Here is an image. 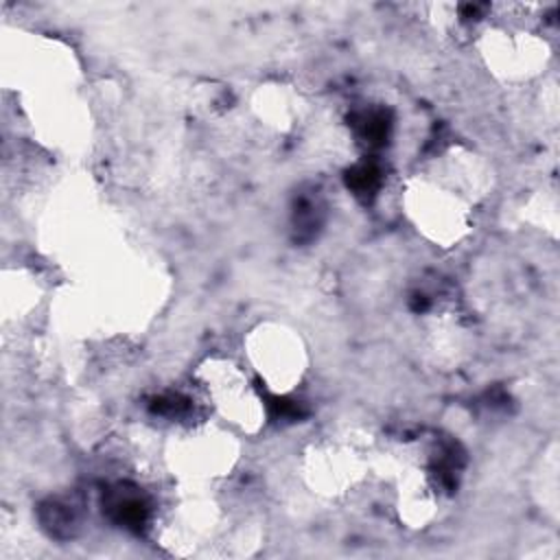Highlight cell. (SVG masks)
<instances>
[{
    "instance_id": "obj_1",
    "label": "cell",
    "mask_w": 560,
    "mask_h": 560,
    "mask_svg": "<svg viewBox=\"0 0 560 560\" xmlns=\"http://www.w3.org/2000/svg\"><path fill=\"white\" fill-rule=\"evenodd\" d=\"M241 459V440L225 422L201 420L177 427L162 448L164 468L184 490H206L232 475Z\"/></svg>"
},
{
    "instance_id": "obj_2",
    "label": "cell",
    "mask_w": 560,
    "mask_h": 560,
    "mask_svg": "<svg viewBox=\"0 0 560 560\" xmlns=\"http://www.w3.org/2000/svg\"><path fill=\"white\" fill-rule=\"evenodd\" d=\"M192 376L221 422L243 435L262 431L267 407L247 365L225 354H208L195 365Z\"/></svg>"
},
{
    "instance_id": "obj_3",
    "label": "cell",
    "mask_w": 560,
    "mask_h": 560,
    "mask_svg": "<svg viewBox=\"0 0 560 560\" xmlns=\"http://www.w3.org/2000/svg\"><path fill=\"white\" fill-rule=\"evenodd\" d=\"M245 365L267 392L284 396L304 381L311 363L304 337L289 324L262 319L243 337Z\"/></svg>"
},
{
    "instance_id": "obj_4",
    "label": "cell",
    "mask_w": 560,
    "mask_h": 560,
    "mask_svg": "<svg viewBox=\"0 0 560 560\" xmlns=\"http://www.w3.org/2000/svg\"><path fill=\"white\" fill-rule=\"evenodd\" d=\"M400 203L418 234L438 247H453L470 234L472 203L431 173L409 177Z\"/></svg>"
},
{
    "instance_id": "obj_5",
    "label": "cell",
    "mask_w": 560,
    "mask_h": 560,
    "mask_svg": "<svg viewBox=\"0 0 560 560\" xmlns=\"http://www.w3.org/2000/svg\"><path fill=\"white\" fill-rule=\"evenodd\" d=\"M153 534L173 556H203L223 536V512L206 490H184L155 518Z\"/></svg>"
},
{
    "instance_id": "obj_6",
    "label": "cell",
    "mask_w": 560,
    "mask_h": 560,
    "mask_svg": "<svg viewBox=\"0 0 560 560\" xmlns=\"http://www.w3.org/2000/svg\"><path fill=\"white\" fill-rule=\"evenodd\" d=\"M300 477L304 486L322 499H346L370 472V459L350 438H319L300 455Z\"/></svg>"
},
{
    "instance_id": "obj_7",
    "label": "cell",
    "mask_w": 560,
    "mask_h": 560,
    "mask_svg": "<svg viewBox=\"0 0 560 560\" xmlns=\"http://www.w3.org/2000/svg\"><path fill=\"white\" fill-rule=\"evenodd\" d=\"M479 55L499 81L525 83L547 68L551 50L538 33L516 26H492L479 37Z\"/></svg>"
},
{
    "instance_id": "obj_8",
    "label": "cell",
    "mask_w": 560,
    "mask_h": 560,
    "mask_svg": "<svg viewBox=\"0 0 560 560\" xmlns=\"http://www.w3.org/2000/svg\"><path fill=\"white\" fill-rule=\"evenodd\" d=\"M394 508L398 521L411 529H422L431 525L440 510V492L420 466H405L396 475Z\"/></svg>"
},
{
    "instance_id": "obj_9",
    "label": "cell",
    "mask_w": 560,
    "mask_h": 560,
    "mask_svg": "<svg viewBox=\"0 0 560 560\" xmlns=\"http://www.w3.org/2000/svg\"><path fill=\"white\" fill-rule=\"evenodd\" d=\"M431 175L459 192L470 203L483 199L492 182V173L486 160L462 147H453L451 151H446L440 158L438 171Z\"/></svg>"
},
{
    "instance_id": "obj_10",
    "label": "cell",
    "mask_w": 560,
    "mask_h": 560,
    "mask_svg": "<svg viewBox=\"0 0 560 560\" xmlns=\"http://www.w3.org/2000/svg\"><path fill=\"white\" fill-rule=\"evenodd\" d=\"M302 94L287 83H265L252 94L254 116L276 131H291L304 118Z\"/></svg>"
},
{
    "instance_id": "obj_11",
    "label": "cell",
    "mask_w": 560,
    "mask_h": 560,
    "mask_svg": "<svg viewBox=\"0 0 560 560\" xmlns=\"http://www.w3.org/2000/svg\"><path fill=\"white\" fill-rule=\"evenodd\" d=\"M534 492L540 497V503L551 516H558V448H551L542 455L540 468L536 470V486Z\"/></svg>"
}]
</instances>
